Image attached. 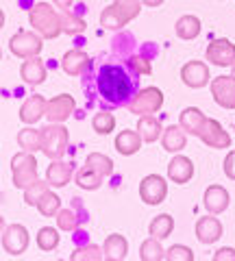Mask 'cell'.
I'll return each instance as SVG.
<instances>
[{
    "instance_id": "9a60e30c",
    "label": "cell",
    "mask_w": 235,
    "mask_h": 261,
    "mask_svg": "<svg viewBox=\"0 0 235 261\" xmlns=\"http://www.w3.org/2000/svg\"><path fill=\"white\" fill-rule=\"evenodd\" d=\"M229 192L224 190L222 185H209L205 190V196H202V205H205V209L209 211V214H222V211H226V207H229Z\"/></svg>"
},
{
    "instance_id": "ee69618b",
    "label": "cell",
    "mask_w": 235,
    "mask_h": 261,
    "mask_svg": "<svg viewBox=\"0 0 235 261\" xmlns=\"http://www.w3.org/2000/svg\"><path fill=\"white\" fill-rule=\"evenodd\" d=\"M214 261H235V248H220V250H216V255H214Z\"/></svg>"
},
{
    "instance_id": "4fadbf2b",
    "label": "cell",
    "mask_w": 235,
    "mask_h": 261,
    "mask_svg": "<svg viewBox=\"0 0 235 261\" xmlns=\"http://www.w3.org/2000/svg\"><path fill=\"white\" fill-rule=\"evenodd\" d=\"M181 81L188 87H192V89H200V87L209 85L212 76H209L207 63H202V61H188L181 68Z\"/></svg>"
},
{
    "instance_id": "1f68e13d",
    "label": "cell",
    "mask_w": 235,
    "mask_h": 261,
    "mask_svg": "<svg viewBox=\"0 0 235 261\" xmlns=\"http://www.w3.org/2000/svg\"><path fill=\"white\" fill-rule=\"evenodd\" d=\"M140 259L142 261H161V259H166V250H164V246H161V240L148 238L146 242H142Z\"/></svg>"
},
{
    "instance_id": "d6986e66",
    "label": "cell",
    "mask_w": 235,
    "mask_h": 261,
    "mask_svg": "<svg viewBox=\"0 0 235 261\" xmlns=\"http://www.w3.org/2000/svg\"><path fill=\"white\" fill-rule=\"evenodd\" d=\"M20 76L27 85H42L46 81V65L39 57H31V59H24V63L20 65Z\"/></svg>"
},
{
    "instance_id": "7bdbcfd3",
    "label": "cell",
    "mask_w": 235,
    "mask_h": 261,
    "mask_svg": "<svg viewBox=\"0 0 235 261\" xmlns=\"http://www.w3.org/2000/svg\"><path fill=\"white\" fill-rule=\"evenodd\" d=\"M224 174L231 178V181H235V150H229V154H226L224 159Z\"/></svg>"
},
{
    "instance_id": "8d00e7d4",
    "label": "cell",
    "mask_w": 235,
    "mask_h": 261,
    "mask_svg": "<svg viewBox=\"0 0 235 261\" xmlns=\"http://www.w3.org/2000/svg\"><path fill=\"white\" fill-rule=\"evenodd\" d=\"M105 259L102 248L96 246V244H87V246H81L70 255V261H100Z\"/></svg>"
},
{
    "instance_id": "30bf717a",
    "label": "cell",
    "mask_w": 235,
    "mask_h": 261,
    "mask_svg": "<svg viewBox=\"0 0 235 261\" xmlns=\"http://www.w3.org/2000/svg\"><path fill=\"white\" fill-rule=\"evenodd\" d=\"M76 109V100L74 96L70 94H59L50 98V100H46V113L44 116L48 118V122H57V124H63L72 113Z\"/></svg>"
},
{
    "instance_id": "f35d334b",
    "label": "cell",
    "mask_w": 235,
    "mask_h": 261,
    "mask_svg": "<svg viewBox=\"0 0 235 261\" xmlns=\"http://www.w3.org/2000/svg\"><path fill=\"white\" fill-rule=\"evenodd\" d=\"M48 187H50V185L44 183V181H39V178H37L33 185H29L27 190H24V202H27L29 207H35V205H37V200L42 198V194L48 190Z\"/></svg>"
},
{
    "instance_id": "83f0119b",
    "label": "cell",
    "mask_w": 235,
    "mask_h": 261,
    "mask_svg": "<svg viewBox=\"0 0 235 261\" xmlns=\"http://www.w3.org/2000/svg\"><path fill=\"white\" fill-rule=\"evenodd\" d=\"M172 231H174V218L170 214H161L157 218H152V222L148 226L150 238H155V240H166L170 238Z\"/></svg>"
},
{
    "instance_id": "836d02e7",
    "label": "cell",
    "mask_w": 235,
    "mask_h": 261,
    "mask_svg": "<svg viewBox=\"0 0 235 261\" xmlns=\"http://www.w3.org/2000/svg\"><path fill=\"white\" fill-rule=\"evenodd\" d=\"M100 27H105L107 31H120V29L126 27V22H124V18L120 15V11L116 9V7L109 5L107 9L100 13Z\"/></svg>"
},
{
    "instance_id": "4dcf8cb0",
    "label": "cell",
    "mask_w": 235,
    "mask_h": 261,
    "mask_svg": "<svg viewBox=\"0 0 235 261\" xmlns=\"http://www.w3.org/2000/svg\"><path fill=\"white\" fill-rule=\"evenodd\" d=\"M85 166L96 170L102 178L113 174V161H111V157H107V154H102V152H90L85 159Z\"/></svg>"
},
{
    "instance_id": "ab89813d",
    "label": "cell",
    "mask_w": 235,
    "mask_h": 261,
    "mask_svg": "<svg viewBox=\"0 0 235 261\" xmlns=\"http://www.w3.org/2000/svg\"><path fill=\"white\" fill-rule=\"evenodd\" d=\"M79 224V218L72 209H59V214H57V226L61 228V231H74Z\"/></svg>"
},
{
    "instance_id": "f1b7e54d",
    "label": "cell",
    "mask_w": 235,
    "mask_h": 261,
    "mask_svg": "<svg viewBox=\"0 0 235 261\" xmlns=\"http://www.w3.org/2000/svg\"><path fill=\"white\" fill-rule=\"evenodd\" d=\"M76 185L81 187V190H87V192H94L98 190V187L102 185V176L96 172V170H92L90 166H83L76 172Z\"/></svg>"
},
{
    "instance_id": "f546056e",
    "label": "cell",
    "mask_w": 235,
    "mask_h": 261,
    "mask_svg": "<svg viewBox=\"0 0 235 261\" xmlns=\"http://www.w3.org/2000/svg\"><path fill=\"white\" fill-rule=\"evenodd\" d=\"M37 211L42 214L44 218H53V216H57L59 214V209H61V198L57 196L55 192H50V190H46L44 194H42V198L37 200Z\"/></svg>"
},
{
    "instance_id": "ffe728a7",
    "label": "cell",
    "mask_w": 235,
    "mask_h": 261,
    "mask_svg": "<svg viewBox=\"0 0 235 261\" xmlns=\"http://www.w3.org/2000/svg\"><path fill=\"white\" fill-rule=\"evenodd\" d=\"M126 252H128V242L124 235L120 233H111L107 235V240L102 244V255L107 261H122L126 259Z\"/></svg>"
},
{
    "instance_id": "603a6c76",
    "label": "cell",
    "mask_w": 235,
    "mask_h": 261,
    "mask_svg": "<svg viewBox=\"0 0 235 261\" xmlns=\"http://www.w3.org/2000/svg\"><path fill=\"white\" fill-rule=\"evenodd\" d=\"M185 144H188V133L181 128V124L164 128V133H161V146H164V150L181 152L185 148Z\"/></svg>"
},
{
    "instance_id": "2e32d148",
    "label": "cell",
    "mask_w": 235,
    "mask_h": 261,
    "mask_svg": "<svg viewBox=\"0 0 235 261\" xmlns=\"http://www.w3.org/2000/svg\"><path fill=\"white\" fill-rule=\"evenodd\" d=\"M196 238L200 244H214L222 238V222L218 218L212 216H205L196 222Z\"/></svg>"
},
{
    "instance_id": "bcb514c9",
    "label": "cell",
    "mask_w": 235,
    "mask_h": 261,
    "mask_svg": "<svg viewBox=\"0 0 235 261\" xmlns=\"http://www.w3.org/2000/svg\"><path fill=\"white\" fill-rule=\"evenodd\" d=\"M142 5H146V7H159V5H164V0H142Z\"/></svg>"
},
{
    "instance_id": "7dc6e473",
    "label": "cell",
    "mask_w": 235,
    "mask_h": 261,
    "mask_svg": "<svg viewBox=\"0 0 235 261\" xmlns=\"http://www.w3.org/2000/svg\"><path fill=\"white\" fill-rule=\"evenodd\" d=\"M5 226H7V224H5V218H3V216H0V235H3V231H5Z\"/></svg>"
},
{
    "instance_id": "5bb4252c",
    "label": "cell",
    "mask_w": 235,
    "mask_h": 261,
    "mask_svg": "<svg viewBox=\"0 0 235 261\" xmlns=\"http://www.w3.org/2000/svg\"><path fill=\"white\" fill-rule=\"evenodd\" d=\"M194 176V163L190 157L185 154H176V157L168 163V178L176 185H185L190 183Z\"/></svg>"
},
{
    "instance_id": "d4e9b609",
    "label": "cell",
    "mask_w": 235,
    "mask_h": 261,
    "mask_svg": "<svg viewBox=\"0 0 235 261\" xmlns=\"http://www.w3.org/2000/svg\"><path fill=\"white\" fill-rule=\"evenodd\" d=\"M137 133H140L142 137V142L146 144H152V142H157L161 133H164V126H161V122L152 116H140V122H137Z\"/></svg>"
},
{
    "instance_id": "44dd1931",
    "label": "cell",
    "mask_w": 235,
    "mask_h": 261,
    "mask_svg": "<svg viewBox=\"0 0 235 261\" xmlns=\"http://www.w3.org/2000/svg\"><path fill=\"white\" fill-rule=\"evenodd\" d=\"M87 65H90V57H87V53L79 50V48L68 50L66 55H63V59H61V70L66 72V74H70V76H79Z\"/></svg>"
},
{
    "instance_id": "d590c367",
    "label": "cell",
    "mask_w": 235,
    "mask_h": 261,
    "mask_svg": "<svg viewBox=\"0 0 235 261\" xmlns=\"http://www.w3.org/2000/svg\"><path fill=\"white\" fill-rule=\"evenodd\" d=\"M113 7L120 11V15L124 18V22L128 24L131 20H135L142 11V0H113Z\"/></svg>"
},
{
    "instance_id": "f6af8a7d",
    "label": "cell",
    "mask_w": 235,
    "mask_h": 261,
    "mask_svg": "<svg viewBox=\"0 0 235 261\" xmlns=\"http://www.w3.org/2000/svg\"><path fill=\"white\" fill-rule=\"evenodd\" d=\"M53 3H55L57 9H61V11H63V9H70L74 0H53Z\"/></svg>"
},
{
    "instance_id": "d6a6232c",
    "label": "cell",
    "mask_w": 235,
    "mask_h": 261,
    "mask_svg": "<svg viewBox=\"0 0 235 261\" xmlns=\"http://www.w3.org/2000/svg\"><path fill=\"white\" fill-rule=\"evenodd\" d=\"M59 240H61L59 233H57V228H53V226H44V228H39V233H37V246L44 252L55 250L59 246Z\"/></svg>"
},
{
    "instance_id": "681fc988",
    "label": "cell",
    "mask_w": 235,
    "mask_h": 261,
    "mask_svg": "<svg viewBox=\"0 0 235 261\" xmlns=\"http://www.w3.org/2000/svg\"><path fill=\"white\" fill-rule=\"evenodd\" d=\"M231 70H233V72H231V74H233V76H235V63H233V65H231Z\"/></svg>"
},
{
    "instance_id": "3957f363",
    "label": "cell",
    "mask_w": 235,
    "mask_h": 261,
    "mask_svg": "<svg viewBox=\"0 0 235 261\" xmlns=\"http://www.w3.org/2000/svg\"><path fill=\"white\" fill-rule=\"evenodd\" d=\"M11 176L13 185L18 190H27L29 185H33L37 181V159L35 152L20 150L11 157Z\"/></svg>"
},
{
    "instance_id": "4316f807",
    "label": "cell",
    "mask_w": 235,
    "mask_h": 261,
    "mask_svg": "<svg viewBox=\"0 0 235 261\" xmlns=\"http://www.w3.org/2000/svg\"><path fill=\"white\" fill-rule=\"evenodd\" d=\"M200 29H202V24L196 15H183L174 24V31L181 39H196L200 35Z\"/></svg>"
},
{
    "instance_id": "7a4b0ae2",
    "label": "cell",
    "mask_w": 235,
    "mask_h": 261,
    "mask_svg": "<svg viewBox=\"0 0 235 261\" xmlns=\"http://www.w3.org/2000/svg\"><path fill=\"white\" fill-rule=\"evenodd\" d=\"M29 24L44 39H55L63 33L61 31V15L48 3H35L33 5V9L29 11Z\"/></svg>"
},
{
    "instance_id": "cb8c5ba5",
    "label": "cell",
    "mask_w": 235,
    "mask_h": 261,
    "mask_svg": "<svg viewBox=\"0 0 235 261\" xmlns=\"http://www.w3.org/2000/svg\"><path fill=\"white\" fill-rule=\"evenodd\" d=\"M205 120H207L205 113H202L198 107H188V109L181 111L179 124H181V128H183L188 135H196V137H198L202 124H205Z\"/></svg>"
},
{
    "instance_id": "c3c4849f",
    "label": "cell",
    "mask_w": 235,
    "mask_h": 261,
    "mask_svg": "<svg viewBox=\"0 0 235 261\" xmlns=\"http://www.w3.org/2000/svg\"><path fill=\"white\" fill-rule=\"evenodd\" d=\"M5 27V13H3V9H0V29Z\"/></svg>"
},
{
    "instance_id": "b9f144b4",
    "label": "cell",
    "mask_w": 235,
    "mask_h": 261,
    "mask_svg": "<svg viewBox=\"0 0 235 261\" xmlns=\"http://www.w3.org/2000/svg\"><path fill=\"white\" fill-rule=\"evenodd\" d=\"M128 65L137 72V74H152V65H150V61L146 59V57H142V55H135V57H131L128 59Z\"/></svg>"
},
{
    "instance_id": "7c38bea8",
    "label": "cell",
    "mask_w": 235,
    "mask_h": 261,
    "mask_svg": "<svg viewBox=\"0 0 235 261\" xmlns=\"http://www.w3.org/2000/svg\"><path fill=\"white\" fill-rule=\"evenodd\" d=\"M212 96L222 109H235V76H216L212 81Z\"/></svg>"
},
{
    "instance_id": "ac0fdd59",
    "label": "cell",
    "mask_w": 235,
    "mask_h": 261,
    "mask_svg": "<svg viewBox=\"0 0 235 261\" xmlns=\"http://www.w3.org/2000/svg\"><path fill=\"white\" fill-rule=\"evenodd\" d=\"M72 163H66L61 159H53V163L46 170V183L50 187H66L72 181Z\"/></svg>"
},
{
    "instance_id": "277c9868",
    "label": "cell",
    "mask_w": 235,
    "mask_h": 261,
    "mask_svg": "<svg viewBox=\"0 0 235 261\" xmlns=\"http://www.w3.org/2000/svg\"><path fill=\"white\" fill-rule=\"evenodd\" d=\"M68 142H70V135L63 124L50 122L48 126L42 128V152L48 159H61L68 148Z\"/></svg>"
},
{
    "instance_id": "8fae6325",
    "label": "cell",
    "mask_w": 235,
    "mask_h": 261,
    "mask_svg": "<svg viewBox=\"0 0 235 261\" xmlns=\"http://www.w3.org/2000/svg\"><path fill=\"white\" fill-rule=\"evenodd\" d=\"M198 137L202 140V144L209 146V148H231V135L222 128V124L214 118H207L205 124H202Z\"/></svg>"
},
{
    "instance_id": "60d3db41",
    "label": "cell",
    "mask_w": 235,
    "mask_h": 261,
    "mask_svg": "<svg viewBox=\"0 0 235 261\" xmlns=\"http://www.w3.org/2000/svg\"><path fill=\"white\" fill-rule=\"evenodd\" d=\"M166 259L168 261H194V252L192 248L183 246V244H174L166 250Z\"/></svg>"
},
{
    "instance_id": "ba28073f",
    "label": "cell",
    "mask_w": 235,
    "mask_h": 261,
    "mask_svg": "<svg viewBox=\"0 0 235 261\" xmlns=\"http://www.w3.org/2000/svg\"><path fill=\"white\" fill-rule=\"evenodd\" d=\"M3 248L7 255L18 257L29 248V231L24 224H9L3 231Z\"/></svg>"
},
{
    "instance_id": "74e56055",
    "label": "cell",
    "mask_w": 235,
    "mask_h": 261,
    "mask_svg": "<svg viewBox=\"0 0 235 261\" xmlns=\"http://www.w3.org/2000/svg\"><path fill=\"white\" fill-rule=\"evenodd\" d=\"M92 126L98 135H109L113 128H116V118H113V113L109 111H98L92 120Z\"/></svg>"
},
{
    "instance_id": "9c48e42d",
    "label": "cell",
    "mask_w": 235,
    "mask_h": 261,
    "mask_svg": "<svg viewBox=\"0 0 235 261\" xmlns=\"http://www.w3.org/2000/svg\"><path fill=\"white\" fill-rule=\"evenodd\" d=\"M205 57L212 65H218V68H231L235 63V44L229 42V39H224V37L214 39V42H209Z\"/></svg>"
},
{
    "instance_id": "8992f818",
    "label": "cell",
    "mask_w": 235,
    "mask_h": 261,
    "mask_svg": "<svg viewBox=\"0 0 235 261\" xmlns=\"http://www.w3.org/2000/svg\"><path fill=\"white\" fill-rule=\"evenodd\" d=\"M161 107H164V92L159 87H144L128 102V111L135 116H150V113H157Z\"/></svg>"
},
{
    "instance_id": "e575fe53",
    "label": "cell",
    "mask_w": 235,
    "mask_h": 261,
    "mask_svg": "<svg viewBox=\"0 0 235 261\" xmlns=\"http://www.w3.org/2000/svg\"><path fill=\"white\" fill-rule=\"evenodd\" d=\"M61 31L66 33V35H79V33H83L85 31V20H81L76 18V15H72L68 9H63L61 13Z\"/></svg>"
},
{
    "instance_id": "484cf974",
    "label": "cell",
    "mask_w": 235,
    "mask_h": 261,
    "mask_svg": "<svg viewBox=\"0 0 235 261\" xmlns=\"http://www.w3.org/2000/svg\"><path fill=\"white\" fill-rule=\"evenodd\" d=\"M18 144L27 152L42 150V128H33V124H27L18 133Z\"/></svg>"
},
{
    "instance_id": "e0dca14e",
    "label": "cell",
    "mask_w": 235,
    "mask_h": 261,
    "mask_svg": "<svg viewBox=\"0 0 235 261\" xmlns=\"http://www.w3.org/2000/svg\"><path fill=\"white\" fill-rule=\"evenodd\" d=\"M44 113H46V98L39 96V94H33L31 98H27V100L22 102L20 120L24 122V124H35V122H39L44 118Z\"/></svg>"
},
{
    "instance_id": "6da1fadb",
    "label": "cell",
    "mask_w": 235,
    "mask_h": 261,
    "mask_svg": "<svg viewBox=\"0 0 235 261\" xmlns=\"http://www.w3.org/2000/svg\"><path fill=\"white\" fill-rule=\"evenodd\" d=\"M98 92L107 102L111 105H128L135 92V81L126 74L124 68L120 65H102L96 79Z\"/></svg>"
},
{
    "instance_id": "52a82bcc",
    "label": "cell",
    "mask_w": 235,
    "mask_h": 261,
    "mask_svg": "<svg viewBox=\"0 0 235 261\" xmlns=\"http://www.w3.org/2000/svg\"><path fill=\"white\" fill-rule=\"evenodd\" d=\"M168 196V183L164 176L159 174H148L142 178L140 183V198L146 202V205L155 207V205H161Z\"/></svg>"
},
{
    "instance_id": "5b68a950",
    "label": "cell",
    "mask_w": 235,
    "mask_h": 261,
    "mask_svg": "<svg viewBox=\"0 0 235 261\" xmlns=\"http://www.w3.org/2000/svg\"><path fill=\"white\" fill-rule=\"evenodd\" d=\"M42 35L35 31H18L9 39V50L11 55L20 57V59H31V57H39V53L44 50Z\"/></svg>"
},
{
    "instance_id": "f907efd6",
    "label": "cell",
    "mask_w": 235,
    "mask_h": 261,
    "mask_svg": "<svg viewBox=\"0 0 235 261\" xmlns=\"http://www.w3.org/2000/svg\"><path fill=\"white\" fill-rule=\"evenodd\" d=\"M0 59H3V50H0Z\"/></svg>"
},
{
    "instance_id": "7402d4cb",
    "label": "cell",
    "mask_w": 235,
    "mask_h": 261,
    "mask_svg": "<svg viewBox=\"0 0 235 261\" xmlns=\"http://www.w3.org/2000/svg\"><path fill=\"white\" fill-rule=\"evenodd\" d=\"M113 146H116V150L120 154H124V157H131V154H135L137 150L142 148V137H140L137 130L126 128V130H120V133H118Z\"/></svg>"
}]
</instances>
